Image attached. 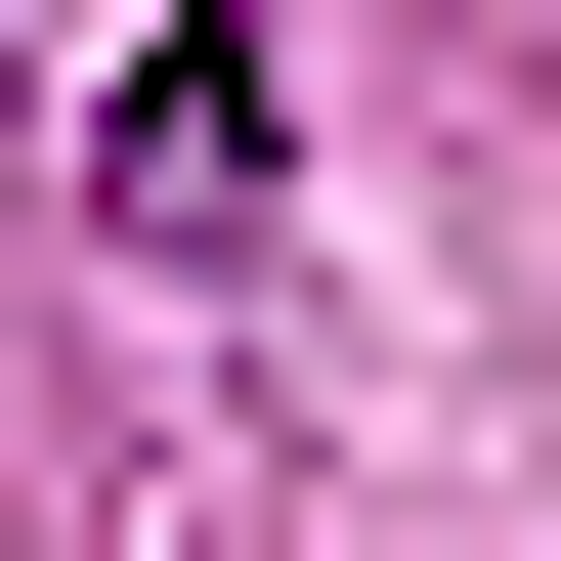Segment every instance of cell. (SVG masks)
<instances>
[{
    "mask_svg": "<svg viewBox=\"0 0 561 561\" xmlns=\"http://www.w3.org/2000/svg\"><path fill=\"white\" fill-rule=\"evenodd\" d=\"M87 216H130V260H216V216H260V44H216V0L87 87Z\"/></svg>",
    "mask_w": 561,
    "mask_h": 561,
    "instance_id": "1",
    "label": "cell"
}]
</instances>
